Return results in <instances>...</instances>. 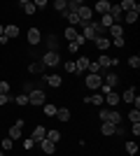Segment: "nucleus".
I'll list each match as a JSON object with an SVG mask.
<instances>
[{
  "label": "nucleus",
  "instance_id": "a211bd4d",
  "mask_svg": "<svg viewBox=\"0 0 140 156\" xmlns=\"http://www.w3.org/2000/svg\"><path fill=\"white\" fill-rule=\"evenodd\" d=\"M84 103H91V105H103V103H105V96H100V93L96 91V93H93V96L84 98Z\"/></svg>",
  "mask_w": 140,
  "mask_h": 156
},
{
  "label": "nucleus",
  "instance_id": "a18cd8bd",
  "mask_svg": "<svg viewBox=\"0 0 140 156\" xmlns=\"http://www.w3.org/2000/svg\"><path fill=\"white\" fill-rule=\"evenodd\" d=\"M0 93H9V82H0Z\"/></svg>",
  "mask_w": 140,
  "mask_h": 156
},
{
  "label": "nucleus",
  "instance_id": "ea45409f",
  "mask_svg": "<svg viewBox=\"0 0 140 156\" xmlns=\"http://www.w3.org/2000/svg\"><path fill=\"white\" fill-rule=\"evenodd\" d=\"M12 100H14V98L9 96V93H0V105H2V107H5L7 103H12Z\"/></svg>",
  "mask_w": 140,
  "mask_h": 156
},
{
  "label": "nucleus",
  "instance_id": "0eeeda50",
  "mask_svg": "<svg viewBox=\"0 0 140 156\" xmlns=\"http://www.w3.org/2000/svg\"><path fill=\"white\" fill-rule=\"evenodd\" d=\"M110 7H112V5H110L107 0H98V2H96V7H91V9H93V12H98L100 16H103V14L110 12Z\"/></svg>",
  "mask_w": 140,
  "mask_h": 156
},
{
  "label": "nucleus",
  "instance_id": "9d476101",
  "mask_svg": "<svg viewBox=\"0 0 140 156\" xmlns=\"http://www.w3.org/2000/svg\"><path fill=\"white\" fill-rule=\"evenodd\" d=\"M89 63H91V61H89L87 56H80V61H75V72H87Z\"/></svg>",
  "mask_w": 140,
  "mask_h": 156
},
{
  "label": "nucleus",
  "instance_id": "f03ea898",
  "mask_svg": "<svg viewBox=\"0 0 140 156\" xmlns=\"http://www.w3.org/2000/svg\"><path fill=\"white\" fill-rule=\"evenodd\" d=\"M42 65H47V68H56V65H61V56L56 51H47L45 56H42Z\"/></svg>",
  "mask_w": 140,
  "mask_h": 156
},
{
  "label": "nucleus",
  "instance_id": "58836bf2",
  "mask_svg": "<svg viewBox=\"0 0 140 156\" xmlns=\"http://www.w3.org/2000/svg\"><path fill=\"white\" fill-rule=\"evenodd\" d=\"M128 65H131V68H135V70L140 68V56H138V54H133V56L128 58Z\"/></svg>",
  "mask_w": 140,
  "mask_h": 156
},
{
  "label": "nucleus",
  "instance_id": "393cba45",
  "mask_svg": "<svg viewBox=\"0 0 140 156\" xmlns=\"http://www.w3.org/2000/svg\"><path fill=\"white\" fill-rule=\"evenodd\" d=\"M19 7H23V12H26V14H35V12H38V9H35V5L31 2V0H21Z\"/></svg>",
  "mask_w": 140,
  "mask_h": 156
},
{
  "label": "nucleus",
  "instance_id": "7ed1b4c3",
  "mask_svg": "<svg viewBox=\"0 0 140 156\" xmlns=\"http://www.w3.org/2000/svg\"><path fill=\"white\" fill-rule=\"evenodd\" d=\"M84 84L91 89V91H98L100 84H103V77L100 75H87V79H84Z\"/></svg>",
  "mask_w": 140,
  "mask_h": 156
},
{
  "label": "nucleus",
  "instance_id": "c756f323",
  "mask_svg": "<svg viewBox=\"0 0 140 156\" xmlns=\"http://www.w3.org/2000/svg\"><path fill=\"white\" fill-rule=\"evenodd\" d=\"M14 147V140H9V137H2V140H0V149L2 151H9Z\"/></svg>",
  "mask_w": 140,
  "mask_h": 156
},
{
  "label": "nucleus",
  "instance_id": "1a4fd4ad",
  "mask_svg": "<svg viewBox=\"0 0 140 156\" xmlns=\"http://www.w3.org/2000/svg\"><path fill=\"white\" fill-rule=\"evenodd\" d=\"M107 14L112 16V21H114V23H119V21L124 19V12H121V9H119V5H112V7H110V12H107Z\"/></svg>",
  "mask_w": 140,
  "mask_h": 156
},
{
  "label": "nucleus",
  "instance_id": "79ce46f5",
  "mask_svg": "<svg viewBox=\"0 0 140 156\" xmlns=\"http://www.w3.org/2000/svg\"><path fill=\"white\" fill-rule=\"evenodd\" d=\"M63 70H66V72H75V61H68V63H63Z\"/></svg>",
  "mask_w": 140,
  "mask_h": 156
},
{
  "label": "nucleus",
  "instance_id": "4be33fe9",
  "mask_svg": "<svg viewBox=\"0 0 140 156\" xmlns=\"http://www.w3.org/2000/svg\"><path fill=\"white\" fill-rule=\"evenodd\" d=\"M96 63H98V68H100V72H105L107 68H110V65H112V58H110V56H100L98 61H96Z\"/></svg>",
  "mask_w": 140,
  "mask_h": 156
},
{
  "label": "nucleus",
  "instance_id": "a19ab883",
  "mask_svg": "<svg viewBox=\"0 0 140 156\" xmlns=\"http://www.w3.org/2000/svg\"><path fill=\"white\" fill-rule=\"evenodd\" d=\"M110 44H114V47H126V40H124V37H114Z\"/></svg>",
  "mask_w": 140,
  "mask_h": 156
},
{
  "label": "nucleus",
  "instance_id": "5701e85b",
  "mask_svg": "<svg viewBox=\"0 0 140 156\" xmlns=\"http://www.w3.org/2000/svg\"><path fill=\"white\" fill-rule=\"evenodd\" d=\"M135 7H138V2H133V0H124V2L119 5V9H121L124 14H126V12H133Z\"/></svg>",
  "mask_w": 140,
  "mask_h": 156
},
{
  "label": "nucleus",
  "instance_id": "49530a36",
  "mask_svg": "<svg viewBox=\"0 0 140 156\" xmlns=\"http://www.w3.org/2000/svg\"><path fill=\"white\" fill-rule=\"evenodd\" d=\"M77 49H80V44H77V42H70V44H68V51H70V54H75Z\"/></svg>",
  "mask_w": 140,
  "mask_h": 156
},
{
  "label": "nucleus",
  "instance_id": "20e7f679",
  "mask_svg": "<svg viewBox=\"0 0 140 156\" xmlns=\"http://www.w3.org/2000/svg\"><path fill=\"white\" fill-rule=\"evenodd\" d=\"M45 93L42 91H38V89H33V91L28 93V105H45Z\"/></svg>",
  "mask_w": 140,
  "mask_h": 156
},
{
  "label": "nucleus",
  "instance_id": "de8ad7c7",
  "mask_svg": "<svg viewBox=\"0 0 140 156\" xmlns=\"http://www.w3.org/2000/svg\"><path fill=\"white\" fill-rule=\"evenodd\" d=\"M107 112H110V110H105V107H103V110H98V117L103 119V121H105V119H107Z\"/></svg>",
  "mask_w": 140,
  "mask_h": 156
},
{
  "label": "nucleus",
  "instance_id": "9b49d317",
  "mask_svg": "<svg viewBox=\"0 0 140 156\" xmlns=\"http://www.w3.org/2000/svg\"><path fill=\"white\" fill-rule=\"evenodd\" d=\"M45 135H47V128H42V126H35V130H33V135H31V140H33V142H42V140H45Z\"/></svg>",
  "mask_w": 140,
  "mask_h": 156
},
{
  "label": "nucleus",
  "instance_id": "f8f14e48",
  "mask_svg": "<svg viewBox=\"0 0 140 156\" xmlns=\"http://www.w3.org/2000/svg\"><path fill=\"white\" fill-rule=\"evenodd\" d=\"M38 144H40V149L45 151V154H54V151H56V144H54L52 140H47V137L42 140V142H38Z\"/></svg>",
  "mask_w": 140,
  "mask_h": 156
},
{
  "label": "nucleus",
  "instance_id": "f3484780",
  "mask_svg": "<svg viewBox=\"0 0 140 156\" xmlns=\"http://www.w3.org/2000/svg\"><path fill=\"white\" fill-rule=\"evenodd\" d=\"M105 121H110V124H114V126H119V121H121L119 110H110V112H107V119H105Z\"/></svg>",
  "mask_w": 140,
  "mask_h": 156
},
{
  "label": "nucleus",
  "instance_id": "6e6552de",
  "mask_svg": "<svg viewBox=\"0 0 140 156\" xmlns=\"http://www.w3.org/2000/svg\"><path fill=\"white\" fill-rule=\"evenodd\" d=\"M105 103L110 105V107H117V105L121 103V96H119V93H117V91H110V93H107V96H105Z\"/></svg>",
  "mask_w": 140,
  "mask_h": 156
},
{
  "label": "nucleus",
  "instance_id": "b1692460",
  "mask_svg": "<svg viewBox=\"0 0 140 156\" xmlns=\"http://www.w3.org/2000/svg\"><path fill=\"white\" fill-rule=\"evenodd\" d=\"M80 7H84V2H82V0H70V2H68V12L77 14V12H80Z\"/></svg>",
  "mask_w": 140,
  "mask_h": 156
},
{
  "label": "nucleus",
  "instance_id": "4468645a",
  "mask_svg": "<svg viewBox=\"0 0 140 156\" xmlns=\"http://www.w3.org/2000/svg\"><path fill=\"white\" fill-rule=\"evenodd\" d=\"M100 133H103V135H114V133H117V126L110 124V121H103V124H100Z\"/></svg>",
  "mask_w": 140,
  "mask_h": 156
},
{
  "label": "nucleus",
  "instance_id": "3c124183",
  "mask_svg": "<svg viewBox=\"0 0 140 156\" xmlns=\"http://www.w3.org/2000/svg\"><path fill=\"white\" fill-rule=\"evenodd\" d=\"M0 35H5V26L2 23H0Z\"/></svg>",
  "mask_w": 140,
  "mask_h": 156
},
{
  "label": "nucleus",
  "instance_id": "412c9836",
  "mask_svg": "<svg viewBox=\"0 0 140 156\" xmlns=\"http://www.w3.org/2000/svg\"><path fill=\"white\" fill-rule=\"evenodd\" d=\"M63 35H66V40H68V42H75V40L80 37V33H77V28H73V26H68Z\"/></svg>",
  "mask_w": 140,
  "mask_h": 156
},
{
  "label": "nucleus",
  "instance_id": "cd10ccee",
  "mask_svg": "<svg viewBox=\"0 0 140 156\" xmlns=\"http://www.w3.org/2000/svg\"><path fill=\"white\" fill-rule=\"evenodd\" d=\"M133 98H135V89H126V91L121 93V100H124V103H133Z\"/></svg>",
  "mask_w": 140,
  "mask_h": 156
},
{
  "label": "nucleus",
  "instance_id": "aec40b11",
  "mask_svg": "<svg viewBox=\"0 0 140 156\" xmlns=\"http://www.w3.org/2000/svg\"><path fill=\"white\" fill-rule=\"evenodd\" d=\"M5 37H7V40H14V37H19V28L14 26V23L5 26Z\"/></svg>",
  "mask_w": 140,
  "mask_h": 156
},
{
  "label": "nucleus",
  "instance_id": "473e14b6",
  "mask_svg": "<svg viewBox=\"0 0 140 156\" xmlns=\"http://www.w3.org/2000/svg\"><path fill=\"white\" fill-rule=\"evenodd\" d=\"M112 23H114V21H112L110 14H103V16H100V26H103V28H110Z\"/></svg>",
  "mask_w": 140,
  "mask_h": 156
},
{
  "label": "nucleus",
  "instance_id": "e433bc0d",
  "mask_svg": "<svg viewBox=\"0 0 140 156\" xmlns=\"http://www.w3.org/2000/svg\"><path fill=\"white\" fill-rule=\"evenodd\" d=\"M128 119H131V124H140V110H131Z\"/></svg>",
  "mask_w": 140,
  "mask_h": 156
},
{
  "label": "nucleus",
  "instance_id": "dca6fc26",
  "mask_svg": "<svg viewBox=\"0 0 140 156\" xmlns=\"http://www.w3.org/2000/svg\"><path fill=\"white\" fill-rule=\"evenodd\" d=\"M138 16H140V5L135 7L133 12H126V14H124V21H126V23H135V21H138Z\"/></svg>",
  "mask_w": 140,
  "mask_h": 156
},
{
  "label": "nucleus",
  "instance_id": "c85d7f7f",
  "mask_svg": "<svg viewBox=\"0 0 140 156\" xmlns=\"http://www.w3.org/2000/svg\"><path fill=\"white\" fill-rule=\"evenodd\" d=\"M93 42H96V47H98V49H103V51H105L107 47H112V44H110V40H107V37H96V40H93Z\"/></svg>",
  "mask_w": 140,
  "mask_h": 156
},
{
  "label": "nucleus",
  "instance_id": "37998d69",
  "mask_svg": "<svg viewBox=\"0 0 140 156\" xmlns=\"http://www.w3.org/2000/svg\"><path fill=\"white\" fill-rule=\"evenodd\" d=\"M33 147H35V142L31 137H26V140H23V149H33Z\"/></svg>",
  "mask_w": 140,
  "mask_h": 156
},
{
  "label": "nucleus",
  "instance_id": "2f4dec72",
  "mask_svg": "<svg viewBox=\"0 0 140 156\" xmlns=\"http://www.w3.org/2000/svg\"><path fill=\"white\" fill-rule=\"evenodd\" d=\"M63 16H66V19L70 21V23H73V28L77 26V23H80V16H77V14H73V12H68V9L63 12Z\"/></svg>",
  "mask_w": 140,
  "mask_h": 156
},
{
  "label": "nucleus",
  "instance_id": "a878e982",
  "mask_svg": "<svg viewBox=\"0 0 140 156\" xmlns=\"http://www.w3.org/2000/svg\"><path fill=\"white\" fill-rule=\"evenodd\" d=\"M56 119H59V121H68V119H70V110H68V107L56 110Z\"/></svg>",
  "mask_w": 140,
  "mask_h": 156
},
{
  "label": "nucleus",
  "instance_id": "c03bdc74",
  "mask_svg": "<svg viewBox=\"0 0 140 156\" xmlns=\"http://www.w3.org/2000/svg\"><path fill=\"white\" fill-rule=\"evenodd\" d=\"M33 5H35V9H45V7H47V0H35Z\"/></svg>",
  "mask_w": 140,
  "mask_h": 156
},
{
  "label": "nucleus",
  "instance_id": "ddd939ff",
  "mask_svg": "<svg viewBox=\"0 0 140 156\" xmlns=\"http://www.w3.org/2000/svg\"><path fill=\"white\" fill-rule=\"evenodd\" d=\"M45 82H47L49 86H54V89H59V86L63 84V79H61L59 75H45Z\"/></svg>",
  "mask_w": 140,
  "mask_h": 156
},
{
  "label": "nucleus",
  "instance_id": "6ab92c4d",
  "mask_svg": "<svg viewBox=\"0 0 140 156\" xmlns=\"http://www.w3.org/2000/svg\"><path fill=\"white\" fill-rule=\"evenodd\" d=\"M107 30H110V35H112V40L114 37H124V26H119V23H112Z\"/></svg>",
  "mask_w": 140,
  "mask_h": 156
},
{
  "label": "nucleus",
  "instance_id": "423d86ee",
  "mask_svg": "<svg viewBox=\"0 0 140 156\" xmlns=\"http://www.w3.org/2000/svg\"><path fill=\"white\" fill-rule=\"evenodd\" d=\"M28 42H31V44H40V40H42V33H40V28H31V30H28Z\"/></svg>",
  "mask_w": 140,
  "mask_h": 156
},
{
  "label": "nucleus",
  "instance_id": "7c9ffc66",
  "mask_svg": "<svg viewBox=\"0 0 140 156\" xmlns=\"http://www.w3.org/2000/svg\"><path fill=\"white\" fill-rule=\"evenodd\" d=\"M42 70H45V65H42V63H31V65H28V72H31V75H40Z\"/></svg>",
  "mask_w": 140,
  "mask_h": 156
},
{
  "label": "nucleus",
  "instance_id": "f704fd0d",
  "mask_svg": "<svg viewBox=\"0 0 140 156\" xmlns=\"http://www.w3.org/2000/svg\"><path fill=\"white\" fill-rule=\"evenodd\" d=\"M14 103L21 105V107H26V105H28V96H26V93H19V96L14 98Z\"/></svg>",
  "mask_w": 140,
  "mask_h": 156
},
{
  "label": "nucleus",
  "instance_id": "f257e3e1",
  "mask_svg": "<svg viewBox=\"0 0 140 156\" xmlns=\"http://www.w3.org/2000/svg\"><path fill=\"white\" fill-rule=\"evenodd\" d=\"M23 119H19L14 126H9V130H7V137L9 140H23Z\"/></svg>",
  "mask_w": 140,
  "mask_h": 156
},
{
  "label": "nucleus",
  "instance_id": "4c0bfd02",
  "mask_svg": "<svg viewBox=\"0 0 140 156\" xmlns=\"http://www.w3.org/2000/svg\"><path fill=\"white\" fill-rule=\"evenodd\" d=\"M54 7H56L61 14H63V12L68 9V0H56V2H54Z\"/></svg>",
  "mask_w": 140,
  "mask_h": 156
},
{
  "label": "nucleus",
  "instance_id": "603ef678",
  "mask_svg": "<svg viewBox=\"0 0 140 156\" xmlns=\"http://www.w3.org/2000/svg\"><path fill=\"white\" fill-rule=\"evenodd\" d=\"M0 156H5V151H2V149H0Z\"/></svg>",
  "mask_w": 140,
  "mask_h": 156
},
{
  "label": "nucleus",
  "instance_id": "864d4df0",
  "mask_svg": "<svg viewBox=\"0 0 140 156\" xmlns=\"http://www.w3.org/2000/svg\"><path fill=\"white\" fill-rule=\"evenodd\" d=\"M0 140H2V137H0Z\"/></svg>",
  "mask_w": 140,
  "mask_h": 156
},
{
  "label": "nucleus",
  "instance_id": "8fccbe9b",
  "mask_svg": "<svg viewBox=\"0 0 140 156\" xmlns=\"http://www.w3.org/2000/svg\"><path fill=\"white\" fill-rule=\"evenodd\" d=\"M133 135H140V124H133Z\"/></svg>",
  "mask_w": 140,
  "mask_h": 156
},
{
  "label": "nucleus",
  "instance_id": "09e8293b",
  "mask_svg": "<svg viewBox=\"0 0 140 156\" xmlns=\"http://www.w3.org/2000/svg\"><path fill=\"white\" fill-rule=\"evenodd\" d=\"M31 91H33V86H31V84H28V82H26V84H23V93H26V96H28V93H31Z\"/></svg>",
  "mask_w": 140,
  "mask_h": 156
},
{
  "label": "nucleus",
  "instance_id": "bb28decb",
  "mask_svg": "<svg viewBox=\"0 0 140 156\" xmlns=\"http://www.w3.org/2000/svg\"><path fill=\"white\" fill-rule=\"evenodd\" d=\"M45 137H47V140H52L54 144H59V142H61V133H59V130H47V135H45Z\"/></svg>",
  "mask_w": 140,
  "mask_h": 156
},
{
  "label": "nucleus",
  "instance_id": "c9c22d12",
  "mask_svg": "<svg viewBox=\"0 0 140 156\" xmlns=\"http://www.w3.org/2000/svg\"><path fill=\"white\" fill-rule=\"evenodd\" d=\"M126 151H128L131 156H135V154H138V144H135L133 140H128V142H126Z\"/></svg>",
  "mask_w": 140,
  "mask_h": 156
},
{
  "label": "nucleus",
  "instance_id": "2eb2a0df",
  "mask_svg": "<svg viewBox=\"0 0 140 156\" xmlns=\"http://www.w3.org/2000/svg\"><path fill=\"white\" fill-rule=\"evenodd\" d=\"M103 84H107L110 89H114V86L119 84V77H117V72H107V77L103 79Z\"/></svg>",
  "mask_w": 140,
  "mask_h": 156
},
{
  "label": "nucleus",
  "instance_id": "72a5a7b5",
  "mask_svg": "<svg viewBox=\"0 0 140 156\" xmlns=\"http://www.w3.org/2000/svg\"><path fill=\"white\" fill-rule=\"evenodd\" d=\"M56 110H59V107H56V105H52V103L45 105V114H47V117H56Z\"/></svg>",
  "mask_w": 140,
  "mask_h": 156
},
{
  "label": "nucleus",
  "instance_id": "39448f33",
  "mask_svg": "<svg viewBox=\"0 0 140 156\" xmlns=\"http://www.w3.org/2000/svg\"><path fill=\"white\" fill-rule=\"evenodd\" d=\"M77 16H80V23H89L91 16H93V9H91V7H80Z\"/></svg>",
  "mask_w": 140,
  "mask_h": 156
}]
</instances>
